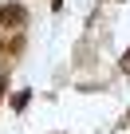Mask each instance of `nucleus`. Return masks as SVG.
I'll return each instance as SVG.
<instances>
[{
  "mask_svg": "<svg viewBox=\"0 0 130 134\" xmlns=\"http://www.w3.org/2000/svg\"><path fill=\"white\" fill-rule=\"evenodd\" d=\"M0 20H4V24H24V8L20 4H4V8H0Z\"/></svg>",
  "mask_w": 130,
  "mask_h": 134,
  "instance_id": "obj_1",
  "label": "nucleus"
},
{
  "mask_svg": "<svg viewBox=\"0 0 130 134\" xmlns=\"http://www.w3.org/2000/svg\"><path fill=\"white\" fill-rule=\"evenodd\" d=\"M126 67H130V51H126Z\"/></svg>",
  "mask_w": 130,
  "mask_h": 134,
  "instance_id": "obj_2",
  "label": "nucleus"
}]
</instances>
